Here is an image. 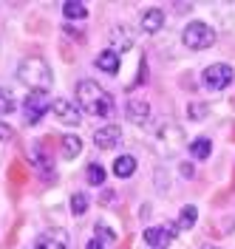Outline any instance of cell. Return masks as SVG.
I'll return each instance as SVG.
<instances>
[{"mask_svg": "<svg viewBox=\"0 0 235 249\" xmlns=\"http://www.w3.org/2000/svg\"><path fill=\"white\" fill-rule=\"evenodd\" d=\"M15 93L9 91V88H0V116H3V113H12V110H15Z\"/></svg>", "mask_w": 235, "mask_h": 249, "instance_id": "obj_20", "label": "cell"}, {"mask_svg": "<svg viewBox=\"0 0 235 249\" xmlns=\"http://www.w3.org/2000/svg\"><path fill=\"white\" fill-rule=\"evenodd\" d=\"M162 26H164V12L162 9H147L142 15V29L147 31V34H156Z\"/></svg>", "mask_w": 235, "mask_h": 249, "instance_id": "obj_12", "label": "cell"}, {"mask_svg": "<svg viewBox=\"0 0 235 249\" xmlns=\"http://www.w3.org/2000/svg\"><path fill=\"white\" fill-rule=\"evenodd\" d=\"M85 249H105V244H102L99 238H94V241H88V247Z\"/></svg>", "mask_w": 235, "mask_h": 249, "instance_id": "obj_26", "label": "cell"}, {"mask_svg": "<svg viewBox=\"0 0 235 249\" xmlns=\"http://www.w3.org/2000/svg\"><path fill=\"white\" fill-rule=\"evenodd\" d=\"M79 108L91 116H110L113 113V96L94 79H79L77 82Z\"/></svg>", "mask_w": 235, "mask_h": 249, "instance_id": "obj_1", "label": "cell"}, {"mask_svg": "<svg viewBox=\"0 0 235 249\" xmlns=\"http://www.w3.org/2000/svg\"><path fill=\"white\" fill-rule=\"evenodd\" d=\"M34 164H37V170L43 173L46 181H54V161L48 159V153L43 147H34Z\"/></svg>", "mask_w": 235, "mask_h": 249, "instance_id": "obj_13", "label": "cell"}, {"mask_svg": "<svg viewBox=\"0 0 235 249\" xmlns=\"http://www.w3.org/2000/svg\"><path fill=\"white\" fill-rule=\"evenodd\" d=\"M210 153H213V142L210 139H196L190 142V156L196 159V161H204V159H210Z\"/></svg>", "mask_w": 235, "mask_h": 249, "instance_id": "obj_16", "label": "cell"}, {"mask_svg": "<svg viewBox=\"0 0 235 249\" xmlns=\"http://www.w3.org/2000/svg\"><path fill=\"white\" fill-rule=\"evenodd\" d=\"M119 142H122V127L119 124H105L94 133V144L99 150H113Z\"/></svg>", "mask_w": 235, "mask_h": 249, "instance_id": "obj_8", "label": "cell"}, {"mask_svg": "<svg viewBox=\"0 0 235 249\" xmlns=\"http://www.w3.org/2000/svg\"><path fill=\"white\" fill-rule=\"evenodd\" d=\"M63 15L68 20H85L88 17V9L82 3H77V0H68V3H63Z\"/></svg>", "mask_w": 235, "mask_h": 249, "instance_id": "obj_18", "label": "cell"}, {"mask_svg": "<svg viewBox=\"0 0 235 249\" xmlns=\"http://www.w3.org/2000/svg\"><path fill=\"white\" fill-rule=\"evenodd\" d=\"M60 150H63V159H77L79 150H82V139L79 136H63Z\"/></svg>", "mask_w": 235, "mask_h": 249, "instance_id": "obj_17", "label": "cell"}, {"mask_svg": "<svg viewBox=\"0 0 235 249\" xmlns=\"http://www.w3.org/2000/svg\"><path fill=\"white\" fill-rule=\"evenodd\" d=\"M204 105H190V116H193V119H204Z\"/></svg>", "mask_w": 235, "mask_h": 249, "instance_id": "obj_25", "label": "cell"}, {"mask_svg": "<svg viewBox=\"0 0 235 249\" xmlns=\"http://www.w3.org/2000/svg\"><path fill=\"white\" fill-rule=\"evenodd\" d=\"M181 40H184V46L193 48V51H204V48L216 46V31L213 26H207L201 20H196V23H187V29L181 34Z\"/></svg>", "mask_w": 235, "mask_h": 249, "instance_id": "obj_3", "label": "cell"}, {"mask_svg": "<svg viewBox=\"0 0 235 249\" xmlns=\"http://www.w3.org/2000/svg\"><path fill=\"white\" fill-rule=\"evenodd\" d=\"M125 116L130 119V122H136V124H147L150 122V105H147L145 99H127Z\"/></svg>", "mask_w": 235, "mask_h": 249, "instance_id": "obj_9", "label": "cell"}, {"mask_svg": "<svg viewBox=\"0 0 235 249\" xmlns=\"http://www.w3.org/2000/svg\"><path fill=\"white\" fill-rule=\"evenodd\" d=\"M230 82H233V65H227V62H213V65L204 68V85H207L210 91H224Z\"/></svg>", "mask_w": 235, "mask_h": 249, "instance_id": "obj_4", "label": "cell"}, {"mask_svg": "<svg viewBox=\"0 0 235 249\" xmlns=\"http://www.w3.org/2000/svg\"><path fill=\"white\" fill-rule=\"evenodd\" d=\"M94 230H96V238H99L102 244H110V241H113V232H110V230L105 227V224H96Z\"/></svg>", "mask_w": 235, "mask_h": 249, "instance_id": "obj_23", "label": "cell"}, {"mask_svg": "<svg viewBox=\"0 0 235 249\" xmlns=\"http://www.w3.org/2000/svg\"><path fill=\"white\" fill-rule=\"evenodd\" d=\"M110 46H113V51L116 54H122V51H127V48L133 46V31L127 29V26H113L110 29Z\"/></svg>", "mask_w": 235, "mask_h": 249, "instance_id": "obj_10", "label": "cell"}, {"mask_svg": "<svg viewBox=\"0 0 235 249\" xmlns=\"http://www.w3.org/2000/svg\"><path fill=\"white\" fill-rule=\"evenodd\" d=\"M176 227L173 224H159V227H147L145 230V241H147V247L153 249H167L176 241Z\"/></svg>", "mask_w": 235, "mask_h": 249, "instance_id": "obj_5", "label": "cell"}, {"mask_svg": "<svg viewBox=\"0 0 235 249\" xmlns=\"http://www.w3.org/2000/svg\"><path fill=\"white\" fill-rule=\"evenodd\" d=\"M196 218H199V210H196L193 204H187V207L181 210V218H179V227H181V230H190V227L196 224Z\"/></svg>", "mask_w": 235, "mask_h": 249, "instance_id": "obj_19", "label": "cell"}, {"mask_svg": "<svg viewBox=\"0 0 235 249\" xmlns=\"http://www.w3.org/2000/svg\"><path fill=\"white\" fill-rule=\"evenodd\" d=\"M17 79L26 85V88H32L37 93H48L51 88V68H48V62L43 57H26V60L17 65Z\"/></svg>", "mask_w": 235, "mask_h": 249, "instance_id": "obj_2", "label": "cell"}, {"mask_svg": "<svg viewBox=\"0 0 235 249\" xmlns=\"http://www.w3.org/2000/svg\"><path fill=\"white\" fill-rule=\"evenodd\" d=\"M88 181L94 187H102L105 184V170H102L99 164H88Z\"/></svg>", "mask_w": 235, "mask_h": 249, "instance_id": "obj_22", "label": "cell"}, {"mask_svg": "<svg viewBox=\"0 0 235 249\" xmlns=\"http://www.w3.org/2000/svg\"><path fill=\"white\" fill-rule=\"evenodd\" d=\"M34 249H65V238L60 232H43L37 238Z\"/></svg>", "mask_w": 235, "mask_h": 249, "instance_id": "obj_15", "label": "cell"}, {"mask_svg": "<svg viewBox=\"0 0 235 249\" xmlns=\"http://www.w3.org/2000/svg\"><path fill=\"white\" fill-rule=\"evenodd\" d=\"M23 113H26V122H29V124L40 122V119L48 113V93L32 91L26 99H23Z\"/></svg>", "mask_w": 235, "mask_h": 249, "instance_id": "obj_6", "label": "cell"}, {"mask_svg": "<svg viewBox=\"0 0 235 249\" xmlns=\"http://www.w3.org/2000/svg\"><path fill=\"white\" fill-rule=\"evenodd\" d=\"M207 249H218V247H207Z\"/></svg>", "mask_w": 235, "mask_h": 249, "instance_id": "obj_27", "label": "cell"}, {"mask_svg": "<svg viewBox=\"0 0 235 249\" xmlns=\"http://www.w3.org/2000/svg\"><path fill=\"white\" fill-rule=\"evenodd\" d=\"M12 136H15V130L6 127V124H0V142H12Z\"/></svg>", "mask_w": 235, "mask_h": 249, "instance_id": "obj_24", "label": "cell"}, {"mask_svg": "<svg viewBox=\"0 0 235 249\" xmlns=\"http://www.w3.org/2000/svg\"><path fill=\"white\" fill-rule=\"evenodd\" d=\"M113 173L119 176V178H130L133 173H136V159L130 153H125V156H119L116 161H113Z\"/></svg>", "mask_w": 235, "mask_h": 249, "instance_id": "obj_14", "label": "cell"}, {"mask_svg": "<svg viewBox=\"0 0 235 249\" xmlns=\"http://www.w3.org/2000/svg\"><path fill=\"white\" fill-rule=\"evenodd\" d=\"M85 210H88V196L85 193H74L71 196V213L74 215H85Z\"/></svg>", "mask_w": 235, "mask_h": 249, "instance_id": "obj_21", "label": "cell"}, {"mask_svg": "<svg viewBox=\"0 0 235 249\" xmlns=\"http://www.w3.org/2000/svg\"><path fill=\"white\" fill-rule=\"evenodd\" d=\"M94 65L99 68V71H105V74L113 77V74L119 71V54H116L113 48H105V51H99V54H96Z\"/></svg>", "mask_w": 235, "mask_h": 249, "instance_id": "obj_11", "label": "cell"}, {"mask_svg": "<svg viewBox=\"0 0 235 249\" xmlns=\"http://www.w3.org/2000/svg\"><path fill=\"white\" fill-rule=\"evenodd\" d=\"M51 110H54V116H57L63 124L77 127V124L82 122V108L74 105V102H68V99H57V102L51 105Z\"/></svg>", "mask_w": 235, "mask_h": 249, "instance_id": "obj_7", "label": "cell"}]
</instances>
